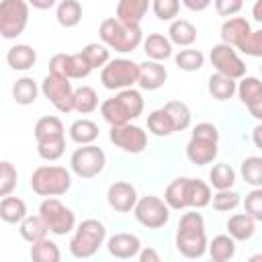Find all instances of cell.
I'll return each mask as SVG.
<instances>
[{
	"label": "cell",
	"mask_w": 262,
	"mask_h": 262,
	"mask_svg": "<svg viewBox=\"0 0 262 262\" xmlns=\"http://www.w3.org/2000/svg\"><path fill=\"white\" fill-rule=\"evenodd\" d=\"M239 203H242V194H239L237 190H233V188L217 190V192L213 194V199H211L213 209L219 211V213H229V211L237 209Z\"/></svg>",
	"instance_id": "cell-44"
},
{
	"label": "cell",
	"mask_w": 262,
	"mask_h": 262,
	"mask_svg": "<svg viewBox=\"0 0 262 262\" xmlns=\"http://www.w3.org/2000/svg\"><path fill=\"white\" fill-rule=\"evenodd\" d=\"M27 2L37 10H49V8H53L57 4V0H27Z\"/></svg>",
	"instance_id": "cell-54"
},
{
	"label": "cell",
	"mask_w": 262,
	"mask_h": 262,
	"mask_svg": "<svg viewBox=\"0 0 262 262\" xmlns=\"http://www.w3.org/2000/svg\"><path fill=\"white\" fill-rule=\"evenodd\" d=\"M182 0H151V10L158 20L172 23L180 12Z\"/></svg>",
	"instance_id": "cell-45"
},
{
	"label": "cell",
	"mask_w": 262,
	"mask_h": 262,
	"mask_svg": "<svg viewBox=\"0 0 262 262\" xmlns=\"http://www.w3.org/2000/svg\"><path fill=\"white\" fill-rule=\"evenodd\" d=\"M104 166H106V156L94 143L80 145L70 156V170L78 178H84V180H90V178L98 176L104 170Z\"/></svg>",
	"instance_id": "cell-9"
},
{
	"label": "cell",
	"mask_w": 262,
	"mask_h": 262,
	"mask_svg": "<svg viewBox=\"0 0 262 262\" xmlns=\"http://www.w3.org/2000/svg\"><path fill=\"white\" fill-rule=\"evenodd\" d=\"M242 178L246 180V184H250L252 188L262 186V158L260 156H250L242 162L239 166Z\"/></svg>",
	"instance_id": "cell-42"
},
{
	"label": "cell",
	"mask_w": 262,
	"mask_h": 262,
	"mask_svg": "<svg viewBox=\"0 0 262 262\" xmlns=\"http://www.w3.org/2000/svg\"><path fill=\"white\" fill-rule=\"evenodd\" d=\"M29 256L33 262H59L61 260V252H59L57 244L53 239H47V237L31 244Z\"/></svg>",
	"instance_id": "cell-36"
},
{
	"label": "cell",
	"mask_w": 262,
	"mask_h": 262,
	"mask_svg": "<svg viewBox=\"0 0 262 262\" xmlns=\"http://www.w3.org/2000/svg\"><path fill=\"white\" fill-rule=\"evenodd\" d=\"M33 135H35V141H37V143L55 141V139H66V129H63V123H61L59 117L45 115V117H41V119L35 123Z\"/></svg>",
	"instance_id": "cell-20"
},
{
	"label": "cell",
	"mask_w": 262,
	"mask_h": 262,
	"mask_svg": "<svg viewBox=\"0 0 262 262\" xmlns=\"http://www.w3.org/2000/svg\"><path fill=\"white\" fill-rule=\"evenodd\" d=\"M252 141H254V145L258 149H262V121L252 129Z\"/></svg>",
	"instance_id": "cell-55"
},
{
	"label": "cell",
	"mask_w": 262,
	"mask_h": 262,
	"mask_svg": "<svg viewBox=\"0 0 262 262\" xmlns=\"http://www.w3.org/2000/svg\"><path fill=\"white\" fill-rule=\"evenodd\" d=\"M250 33H252V27L244 16H229L221 25V41L233 45L235 49L244 43V39Z\"/></svg>",
	"instance_id": "cell-19"
},
{
	"label": "cell",
	"mask_w": 262,
	"mask_h": 262,
	"mask_svg": "<svg viewBox=\"0 0 262 262\" xmlns=\"http://www.w3.org/2000/svg\"><path fill=\"white\" fill-rule=\"evenodd\" d=\"M149 8H151V0H119L115 16L123 23L139 25Z\"/></svg>",
	"instance_id": "cell-21"
},
{
	"label": "cell",
	"mask_w": 262,
	"mask_h": 262,
	"mask_svg": "<svg viewBox=\"0 0 262 262\" xmlns=\"http://www.w3.org/2000/svg\"><path fill=\"white\" fill-rule=\"evenodd\" d=\"M143 106L145 104L141 92L135 88H125L100 104V115L111 127H115V125L131 123L133 119L141 117Z\"/></svg>",
	"instance_id": "cell-3"
},
{
	"label": "cell",
	"mask_w": 262,
	"mask_h": 262,
	"mask_svg": "<svg viewBox=\"0 0 262 262\" xmlns=\"http://www.w3.org/2000/svg\"><path fill=\"white\" fill-rule=\"evenodd\" d=\"M207 90H209V94L215 100L223 102V100L233 98V94H237V80H233V78H229L225 74L215 72L207 80Z\"/></svg>",
	"instance_id": "cell-25"
},
{
	"label": "cell",
	"mask_w": 262,
	"mask_h": 262,
	"mask_svg": "<svg viewBox=\"0 0 262 262\" xmlns=\"http://www.w3.org/2000/svg\"><path fill=\"white\" fill-rule=\"evenodd\" d=\"M6 63L16 72H27L37 63V51L27 43H16L6 51Z\"/></svg>",
	"instance_id": "cell-23"
},
{
	"label": "cell",
	"mask_w": 262,
	"mask_h": 262,
	"mask_svg": "<svg viewBox=\"0 0 262 262\" xmlns=\"http://www.w3.org/2000/svg\"><path fill=\"white\" fill-rule=\"evenodd\" d=\"M211 184L201 178H186V205L188 209H203L211 205Z\"/></svg>",
	"instance_id": "cell-24"
},
{
	"label": "cell",
	"mask_w": 262,
	"mask_h": 262,
	"mask_svg": "<svg viewBox=\"0 0 262 262\" xmlns=\"http://www.w3.org/2000/svg\"><path fill=\"white\" fill-rule=\"evenodd\" d=\"M248 111H250V115H252L256 121H262V94H260L256 100H252V102L248 104Z\"/></svg>",
	"instance_id": "cell-53"
},
{
	"label": "cell",
	"mask_w": 262,
	"mask_h": 262,
	"mask_svg": "<svg viewBox=\"0 0 262 262\" xmlns=\"http://www.w3.org/2000/svg\"><path fill=\"white\" fill-rule=\"evenodd\" d=\"M143 51L147 55V59H156V61H164L168 57H172L174 49H172V41L170 37L162 35V33H149L145 39H143Z\"/></svg>",
	"instance_id": "cell-22"
},
{
	"label": "cell",
	"mask_w": 262,
	"mask_h": 262,
	"mask_svg": "<svg viewBox=\"0 0 262 262\" xmlns=\"http://www.w3.org/2000/svg\"><path fill=\"white\" fill-rule=\"evenodd\" d=\"M92 70L94 68L88 63V59L84 57L82 51H78V53H55L49 59V72L59 74V76H66L70 80L88 78Z\"/></svg>",
	"instance_id": "cell-15"
},
{
	"label": "cell",
	"mask_w": 262,
	"mask_h": 262,
	"mask_svg": "<svg viewBox=\"0 0 262 262\" xmlns=\"http://www.w3.org/2000/svg\"><path fill=\"white\" fill-rule=\"evenodd\" d=\"M168 80V72L164 68L162 61L156 59H145L143 63H139V88L141 90H158L166 84Z\"/></svg>",
	"instance_id": "cell-18"
},
{
	"label": "cell",
	"mask_w": 262,
	"mask_h": 262,
	"mask_svg": "<svg viewBox=\"0 0 262 262\" xmlns=\"http://www.w3.org/2000/svg\"><path fill=\"white\" fill-rule=\"evenodd\" d=\"M27 0H2L0 2V35L4 39H16L23 35L29 23Z\"/></svg>",
	"instance_id": "cell-10"
},
{
	"label": "cell",
	"mask_w": 262,
	"mask_h": 262,
	"mask_svg": "<svg viewBox=\"0 0 262 262\" xmlns=\"http://www.w3.org/2000/svg\"><path fill=\"white\" fill-rule=\"evenodd\" d=\"M164 108L168 111V115H170L176 131H184V129L190 127L192 113H190V108H188L186 102H182V100H170V102L164 104Z\"/></svg>",
	"instance_id": "cell-39"
},
{
	"label": "cell",
	"mask_w": 262,
	"mask_h": 262,
	"mask_svg": "<svg viewBox=\"0 0 262 262\" xmlns=\"http://www.w3.org/2000/svg\"><path fill=\"white\" fill-rule=\"evenodd\" d=\"M66 151V139H55V141H43L37 143V154L45 162H55L63 156Z\"/></svg>",
	"instance_id": "cell-47"
},
{
	"label": "cell",
	"mask_w": 262,
	"mask_h": 262,
	"mask_svg": "<svg viewBox=\"0 0 262 262\" xmlns=\"http://www.w3.org/2000/svg\"><path fill=\"white\" fill-rule=\"evenodd\" d=\"M209 184L215 188V190H225V188H233L235 184V170L225 164V162H219L211 168L209 172Z\"/></svg>",
	"instance_id": "cell-37"
},
{
	"label": "cell",
	"mask_w": 262,
	"mask_h": 262,
	"mask_svg": "<svg viewBox=\"0 0 262 262\" xmlns=\"http://www.w3.org/2000/svg\"><path fill=\"white\" fill-rule=\"evenodd\" d=\"M31 188L39 196H61L72 188V172L66 166H39L31 174Z\"/></svg>",
	"instance_id": "cell-6"
},
{
	"label": "cell",
	"mask_w": 262,
	"mask_h": 262,
	"mask_svg": "<svg viewBox=\"0 0 262 262\" xmlns=\"http://www.w3.org/2000/svg\"><path fill=\"white\" fill-rule=\"evenodd\" d=\"M68 133H70V139H72L74 143H78V145H88V143H94V141L98 139L100 129H98V125H96L94 121H90V119H76V121L70 125Z\"/></svg>",
	"instance_id": "cell-28"
},
{
	"label": "cell",
	"mask_w": 262,
	"mask_h": 262,
	"mask_svg": "<svg viewBox=\"0 0 262 262\" xmlns=\"http://www.w3.org/2000/svg\"><path fill=\"white\" fill-rule=\"evenodd\" d=\"M82 53L84 57L88 59V63L94 68V70H102L108 61H111V49L100 41V43H86L82 47Z\"/></svg>",
	"instance_id": "cell-43"
},
{
	"label": "cell",
	"mask_w": 262,
	"mask_h": 262,
	"mask_svg": "<svg viewBox=\"0 0 262 262\" xmlns=\"http://www.w3.org/2000/svg\"><path fill=\"white\" fill-rule=\"evenodd\" d=\"M225 227L235 242H248L256 233V219L248 213H235L227 219Z\"/></svg>",
	"instance_id": "cell-26"
},
{
	"label": "cell",
	"mask_w": 262,
	"mask_h": 262,
	"mask_svg": "<svg viewBox=\"0 0 262 262\" xmlns=\"http://www.w3.org/2000/svg\"><path fill=\"white\" fill-rule=\"evenodd\" d=\"M252 16H254V20L262 23V0H256V2H254V6H252Z\"/></svg>",
	"instance_id": "cell-56"
},
{
	"label": "cell",
	"mask_w": 262,
	"mask_h": 262,
	"mask_svg": "<svg viewBox=\"0 0 262 262\" xmlns=\"http://www.w3.org/2000/svg\"><path fill=\"white\" fill-rule=\"evenodd\" d=\"M262 94V80L256 76H244L237 82V98L242 104H250L252 100H256Z\"/></svg>",
	"instance_id": "cell-41"
},
{
	"label": "cell",
	"mask_w": 262,
	"mask_h": 262,
	"mask_svg": "<svg viewBox=\"0 0 262 262\" xmlns=\"http://www.w3.org/2000/svg\"><path fill=\"white\" fill-rule=\"evenodd\" d=\"M176 250L184 258H203L209 250L207 233H205V219L196 211H188L180 217L176 227Z\"/></svg>",
	"instance_id": "cell-1"
},
{
	"label": "cell",
	"mask_w": 262,
	"mask_h": 262,
	"mask_svg": "<svg viewBox=\"0 0 262 262\" xmlns=\"http://www.w3.org/2000/svg\"><path fill=\"white\" fill-rule=\"evenodd\" d=\"M211 2H213V0H182V4H184L188 10H192V12H203V10H207V8L211 6Z\"/></svg>",
	"instance_id": "cell-51"
},
{
	"label": "cell",
	"mask_w": 262,
	"mask_h": 262,
	"mask_svg": "<svg viewBox=\"0 0 262 262\" xmlns=\"http://www.w3.org/2000/svg\"><path fill=\"white\" fill-rule=\"evenodd\" d=\"M237 51H242L244 55H250V57H262V29L252 31L244 39V43L237 47Z\"/></svg>",
	"instance_id": "cell-49"
},
{
	"label": "cell",
	"mask_w": 262,
	"mask_h": 262,
	"mask_svg": "<svg viewBox=\"0 0 262 262\" xmlns=\"http://www.w3.org/2000/svg\"><path fill=\"white\" fill-rule=\"evenodd\" d=\"M219 154V129L213 123H196L186 143V158L190 164L207 166Z\"/></svg>",
	"instance_id": "cell-4"
},
{
	"label": "cell",
	"mask_w": 262,
	"mask_h": 262,
	"mask_svg": "<svg viewBox=\"0 0 262 262\" xmlns=\"http://www.w3.org/2000/svg\"><path fill=\"white\" fill-rule=\"evenodd\" d=\"M137 80H139V63L125 59V57L111 59L100 70V82L106 90L133 88V84H137Z\"/></svg>",
	"instance_id": "cell-8"
},
{
	"label": "cell",
	"mask_w": 262,
	"mask_h": 262,
	"mask_svg": "<svg viewBox=\"0 0 262 262\" xmlns=\"http://www.w3.org/2000/svg\"><path fill=\"white\" fill-rule=\"evenodd\" d=\"M74 86L70 78L49 72L41 82L43 96L59 111V113H72L74 111Z\"/></svg>",
	"instance_id": "cell-12"
},
{
	"label": "cell",
	"mask_w": 262,
	"mask_h": 262,
	"mask_svg": "<svg viewBox=\"0 0 262 262\" xmlns=\"http://www.w3.org/2000/svg\"><path fill=\"white\" fill-rule=\"evenodd\" d=\"M209 59H211L215 72H219V74H225L233 80H239V78L246 76V63L239 57L237 49L229 43L221 41V43L213 45V49L209 53Z\"/></svg>",
	"instance_id": "cell-13"
},
{
	"label": "cell",
	"mask_w": 262,
	"mask_h": 262,
	"mask_svg": "<svg viewBox=\"0 0 262 262\" xmlns=\"http://www.w3.org/2000/svg\"><path fill=\"white\" fill-rule=\"evenodd\" d=\"M213 2H215L217 14L219 16H225V18L235 16L242 10V6H244V0H213Z\"/></svg>",
	"instance_id": "cell-50"
},
{
	"label": "cell",
	"mask_w": 262,
	"mask_h": 262,
	"mask_svg": "<svg viewBox=\"0 0 262 262\" xmlns=\"http://www.w3.org/2000/svg\"><path fill=\"white\" fill-rule=\"evenodd\" d=\"M139 196H137V188L131 182L125 180H117L108 186L106 190V203L111 209H115L117 213H131L137 205Z\"/></svg>",
	"instance_id": "cell-16"
},
{
	"label": "cell",
	"mask_w": 262,
	"mask_h": 262,
	"mask_svg": "<svg viewBox=\"0 0 262 262\" xmlns=\"http://www.w3.org/2000/svg\"><path fill=\"white\" fill-rule=\"evenodd\" d=\"M55 18L63 29H72L82 20V4L78 0H59L55 8Z\"/></svg>",
	"instance_id": "cell-32"
},
{
	"label": "cell",
	"mask_w": 262,
	"mask_h": 262,
	"mask_svg": "<svg viewBox=\"0 0 262 262\" xmlns=\"http://www.w3.org/2000/svg\"><path fill=\"white\" fill-rule=\"evenodd\" d=\"M186 178H188V176L174 178V180L166 186L164 201H166L168 207L174 209V211H184V209H188V205H186Z\"/></svg>",
	"instance_id": "cell-34"
},
{
	"label": "cell",
	"mask_w": 262,
	"mask_h": 262,
	"mask_svg": "<svg viewBox=\"0 0 262 262\" xmlns=\"http://www.w3.org/2000/svg\"><path fill=\"white\" fill-rule=\"evenodd\" d=\"M100 41L117 53H131L143 43V31L139 25H129L117 16H106L98 27Z\"/></svg>",
	"instance_id": "cell-2"
},
{
	"label": "cell",
	"mask_w": 262,
	"mask_h": 262,
	"mask_svg": "<svg viewBox=\"0 0 262 262\" xmlns=\"http://www.w3.org/2000/svg\"><path fill=\"white\" fill-rule=\"evenodd\" d=\"M39 90H41V88L37 86V82H35L33 78L23 76V78H18V80L12 84V98H14L16 104L29 106V104H33V102L37 100Z\"/></svg>",
	"instance_id": "cell-33"
},
{
	"label": "cell",
	"mask_w": 262,
	"mask_h": 262,
	"mask_svg": "<svg viewBox=\"0 0 262 262\" xmlns=\"http://www.w3.org/2000/svg\"><path fill=\"white\" fill-rule=\"evenodd\" d=\"M16 180H18L16 168L8 160H2L0 162V196L10 194L16 188Z\"/></svg>",
	"instance_id": "cell-46"
},
{
	"label": "cell",
	"mask_w": 262,
	"mask_h": 262,
	"mask_svg": "<svg viewBox=\"0 0 262 262\" xmlns=\"http://www.w3.org/2000/svg\"><path fill=\"white\" fill-rule=\"evenodd\" d=\"M244 211L256 221H262V186L252 188L244 199Z\"/></svg>",
	"instance_id": "cell-48"
},
{
	"label": "cell",
	"mask_w": 262,
	"mask_h": 262,
	"mask_svg": "<svg viewBox=\"0 0 262 262\" xmlns=\"http://www.w3.org/2000/svg\"><path fill=\"white\" fill-rule=\"evenodd\" d=\"M98 106V94L92 86H80L74 90V111L80 115H90Z\"/></svg>",
	"instance_id": "cell-38"
},
{
	"label": "cell",
	"mask_w": 262,
	"mask_h": 262,
	"mask_svg": "<svg viewBox=\"0 0 262 262\" xmlns=\"http://www.w3.org/2000/svg\"><path fill=\"white\" fill-rule=\"evenodd\" d=\"M47 225H45V221H43V217L37 213V215H27L20 223H18V233H20V237L25 239V242H29V244H35V242H39V239H43V237H47Z\"/></svg>",
	"instance_id": "cell-29"
},
{
	"label": "cell",
	"mask_w": 262,
	"mask_h": 262,
	"mask_svg": "<svg viewBox=\"0 0 262 262\" xmlns=\"http://www.w3.org/2000/svg\"><path fill=\"white\" fill-rule=\"evenodd\" d=\"M170 211L172 209L168 207V203L164 199H160L156 194H145V196H139V201L133 209V215L139 225H143L147 229H160L170 221Z\"/></svg>",
	"instance_id": "cell-11"
},
{
	"label": "cell",
	"mask_w": 262,
	"mask_h": 262,
	"mask_svg": "<svg viewBox=\"0 0 262 262\" xmlns=\"http://www.w3.org/2000/svg\"><path fill=\"white\" fill-rule=\"evenodd\" d=\"M260 76H262V66H260Z\"/></svg>",
	"instance_id": "cell-58"
},
{
	"label": "cell",
	"mask_w": 262,
	"mask_h": 262,
	"mask_svg": "<svg viewBox=\"0 0 262 262\" xmlns=\"http://www.w3.org/2000/svg\"><path fill=\"white\" fill-rule=\"evenodd\" d=\"M106 239V225L100 219H84L76 225L70 239V254L74 258H92Z\"/></svg>",
	"instance_id": "cell-5"
},
{
	"label": "cell",
	"mask_w": 262,
	"mask_h": 262,
	"mask_svg": "<svg viewBox=\"0 0 262 262\" xmlns=\"http://www.w3.org/2000/svg\"><path fill=\"white\" fill-rule=\"evenodd\" d=\"M174 63L182 72H196L205 66V55L199 49H180L174 55Z\"/></svg>",
	"instance_id": "cell-40"
},
{
	"label": "cell",
	"mask_w": 262,
	"mask_h": 262,
	"mask_svg": "<svg viewBox=\"0 0 262 262\" xmlns=\"http://www.w3.org/2000/svg\"><path fill=\"white\" fill-rule=\"evenodd\" d=\"M106 250L113 258H119V260L137 258V254L141 250V239L135 233L121 231V233H115L106 239Z\"/></svg>",
	"instance_id": "cell-17"
},
{
	"label": "cell",
	"mask_w": 262,
	"mask_h": 262,
	"mask_svg": "<svg viewBox=\"0 0 262 262\" xmlns=\"http://www.w3.org/2000/svg\"><path fill=\"white\" fill-rule=\"evenodd\" d=\"M137 258H139V262H160V254L154 250V248H141L139 250V254H137Z\"/></svg>",
	"instance_id": "cell-52"
},
{
	"label": "cell",
	"mask_w": 262,
	"mask_h": 262,
	"mask_svg": "<svg viewBox=\"0 0 262 262\" xmlns=\"http://www.w3.org/2000/svg\"><path fill=\"white\" fill-rule=\"evenodd\" d=\"M147 131L156 137H168L172 135L176 129H174V123L168 115V111L162 106V108H156L147 115Z\"/></svg>",
	"instance_id": "cell-35"
},
{
	"label": "cell",
	"mask_w": 262,
	"mask_h": 262,
	"mask_svg": "<svg viewBox=\"0 0 262 262\" xmlns=\"http://www.w3.org/2000/svg\"><path fill=\"white\" fill-rule=\"evenodd\" d=\"M39 215L43 217L47 229L53 235H66L76 229V215L70 207H66L57 196H45L39 205Z\"/></svg>",
	"instance_id": "cell-7"
},
{
	"label": "cell",
	"mask_w": 262,
	"mask_h": 262,
	"mask_svg": "<svg viewBox=\"0 0 262 262\" xmlns=\"http://www.w3.org/2000/svg\"><path fill=\"white\" fill-rule=\"evenodd\" d=\"M27 217V203L18 196H2L0 201V219L4 223H20Z\"/></svg>",
	"instance_id": "cell-31"
},
{
	"label": "cell",
	"mask_w": 262,
	"mask_h": 262,
	"mask_svg": "<svg viewBox=\"0 0 262 262\" xmlns=\"http://www.w3.org/2000/svg\"><path fill=\"white\" fill-rule=\"evenodd\" d=\"M209 256L213 262H227L235 256V239L229 235V233H221V235H215L211 242H209Z\"/></svg>",
	"instance_id": "cell-30"
},
{
	"label": "cell",
	"mask_w": 262,
	"mask_h": 262,
	"mask_svg": "<svg viewBox=\"0 0 262 262\" xmlns=\"http://www.w3.org/2000/svg\"><path fill=\"white\" fill-rule=\"evenodd\" d=\"M168 37L178 47H190L196 41V27L186 18H174L170 23Z\"/></svg>",
	"instance_id": "cell-27"
},
{
	"label": "cell",
	"mask_w": 262,
	"mask_h": 262,
	"mask_svg": "<svg viewBox=\"0 0 262 262\" xmlns=\"http://www.w3.org/2000/svg\"><path fill=\"white\" fill-rule=\"evenodd\" d=\"M258 260H262V254H254V256H250V262H258Z\"/></svg>",
	"instance_id": "cell-57"
},
{
	"label": "cell",
	"mask_w": 262,
	"mask_h": 262,
	"mask_svg": "<svg viewBox=\"0 0 262 262\" xmlns=\"http://www.w3.org/2000/svg\"><path fill=\"white\" fill-rule=\"evenodd\" d=\"M108 139L115 147L123 149L125 154H141L147 147V133L139 125H115L108 131Z\"/></svg>",
	"instance_id": "cell-14"
}]
</instances>
